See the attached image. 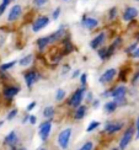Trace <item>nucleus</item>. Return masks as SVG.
<instances>
[{"mask_svg":"<svg viewBox=\"0 0 139 150\" xmlns=\"http://www.w3.org/2000/svg\"><path fill=\"white\" fill-rule=\"evenodd\" d=\"M116 74H117V70L115 69V68H110V69H107V70L100 76V83H101V84H109L110 81H112L113 79H115Z\"/></svg>","mask_w":139,"mask_h":150,"instance_id":"obj_7","label":"nucleus"},{"mask_svg":"<svg viewBox=\"0 0 139 150\" xmlns=\"http://www.w3.org/2000/svg\"><path fill=\"white\" fill-rule=\"evenodd\" d=\"M35 107H36V102L33 101V102H31V103L27 106V108H26V110H27V111H32Z\"/></svg>","mask_w":139,"mask_h":150,"instance_id":"obj_38","label":"nucleus"},{"mask_svg":"<svg viewBox=\"0 0 139 150\" xmlns=\"http://www.w3.org/2000/svg\"><path fill=\"white\" fill-rule=\"evenodd\" d=\"M126 93H127V87L123 86V85H119V86H116L111 92H110V96L116 98V97H124Z\"/></svg>","mask_w":139,"mask_h":150,"instance_id":"obj_14","label":"nucleus"},{"mask_svg":"<svg viewBox=\"0 0 139 150\" xmlns=\"http://www.w3.org/2000/svg\"><path fill=\"white\" fill-rule=\"evenodd\" d=\"M22 14V8L20 5H14L9 11V15H8V20L9 21H16L18 17L21 16Z\"/></svg>","mask_w":139,"mask_h":150,"instance_id":"obj_9","label":"nucleus"},{"mask_svg":"<svg viewBox=\"0 0 139 150\" xmlns=\"http://www.w3.org/2000/svg\"><path fill=\"white\" fill-rule=\"evenodd\" d=\"M135 130H137V135H135V138L139 139V116L137 118V122H135Z\"/></svg>","mask_w":139,"mask_h":150,"instance_id":"obj_35","label":"nucleus"},{"mask_svg":"<svg viewBox=\"0 0 139 150\" xmlns=\"http://www.w3.org/2000/svg\"><path fill=\"white\" fill-rule=\"evenodd\" d=\"M15 64H16L15 60L9 62V63H5V64H1V67H0V71H6V70H9V69H11V68H14Z\"/></svg>","mask_w":139,"mask_h":150,"instance_id":"obj_22","label":"nucleus"},{"mask_svg":"<svg viewBox=\"0 0 139 150\" xmlns=\"http://www.w3.org/2000/svg\"><path fill=\"white\" fill-rule=\"evenodd\" d=\"M50 43H53L52 38H50V36H45V37H41V38L37 40V46H38V48L41 49H45L46 47H48Z\"/></svg>","mask_w":139,"mask_h":150,"instance_id":"obj_16","label":"nucleus"},{"mask_svg":"<svg viewBox=\"0 0 139 150\" xmlns=\"http://www.w3.org/2000/svg\"><path fill=\"white\" fill-rule=\"evenodd\" d=\"M137 46H138V45H137V43H133V45H130V46H129V47H128L127 49H126V53H128V54H130V53H132V52H133V51H134V49L137 48Z\"/></svg>","mask_w":139,"mask_h":150,"instance_id":"obj_32","label":"nucleus"},{"mask_svg":"<svg viewBox=\"0 0 139 150\" xmlns=\"http://www.w3.org/2000/svg\"><path fill=\"white\" fill-rule=\"evenodd\" d=\"M33 62V55L32 54H27L26 57H23L22 59H20V65H22V67H27V65H30L31 63Z\"/></svg>","mask_w":139,"mask_h":150,"instance_id":"obj_20","label":"nucleus"},{"mask_svg":"<svg viewBox=\"0 0 139 150\" xmlns=\"http://www.w3.org/2000/svg\"><path fill=\"white\" fill-rule=\"evenodd\" d=\"M123 128V123L122 122H116V123H107L105 126V132L109 134H115L119 132Z\"/></svg>","mask_w":139,"mask_h":150,"instance_id":"obj_10","label":"nucleus"},{"mask_svg":"<svg viewBox=\"0 0 139 150\" xmlns=\"http://www.w3.org/2000/svg\"><path fill=\"white\" fill-rule=\"evenodd\" d=\"M50 130H52V123L50 122H45L40 126V137L42 142H46L48 139Z\"/></svg>","mask_w":139,"mask_h":150,"instance_id":"obj_6","label":"nucleus"},{"mask_svg":"<svg viewBox=\"0 0 139 150\" xmlns=\"http://www.w3.org/2000/svg\"><path fill=\"white\" fill-rule=\"evenodd\" d=\"M137 16H138V10L135 8H133V6H128V8L124 9L122 17L124 21H133Z\"/></svg>","mask_w":139,"mask_h":150,"instance_id":"obj_8","label":"nucleus"},{"mask_svg":"<svg viewBox=\"0 0 139 150\" xmlns=\"http://www.w3.org/2000/svg\"><path fill=\"white\" fill-rule=\"evenodd\" d=\"M86 98H87V101L91 102V101H92V93H91V92L87 93V97H86Z\"/></svg>","mask_w":139,"mask_h":150,"instance_id":"obj_41","label":"nucleus"},{"mask_svg":"<svg viewBox=\"0 0 139 150\" xmlns=\"http://www.w3.org/2000/svg\"><path fill=\"white\" fill-rule=\"evenodd\" d=\"M18 92H20V87H17V86H6L4 89V91H3V95H4L5 98L11 100L14 96H16Z\"/></svg>","mask_w":139,"mask_h":150,"instance_id":"obj_13","label":"nucleus"},{"mask_svg":"<svg viewBox=\"0 0 139 150\" xmlns=\"http://www.w3.org/2000/svg\"><path fill=\"white\" fill-rule=\"evenodd\" d=\"M84 92H85V86H81L80 89H78L75 91L73 93V96L70 97V100L68 101L69 106L77 108L79 105H81V101H83V98H84Z\"/></svg>","mask_w":139,"mask_h":150,"instance_id":"obj_2","label":"nucleus"},{"mask_svg":"<svg viewBox=\"0 0 139 150\" xmlns=\"http://www.w3.org/2000/svg\"><path fill=\"white\" fill-rule=\"evenodd\" d=\"M86 78H87V75H86L85 73L80 75V83H81V86H86Z\"/></svg>","mask_w":139,"mask_h":150,"instance_id":"obj_31","label":"nucleus"},{"mask_svg":"<svg viewBox=\"0 0 139 150\" xmlns=\"http://www.w3.org/2000/svg\"><path fill=\"white\" fill-rule=\"evenodd\" d=\"M23 78H25V81H26L27 87H28V89H31L32 85L41 79V74L37 73L36 70H30V71H27L26 74H25Z\"/></svg>","mask_w":139,"mask_h":150,"instance_id":"obj_4","label":"nucleus"},{"mask_svg":"<svg viewBox=\"0 0 139 150\" xmlns=\"http://www.w3.org/2000/svg\"><path fill=\"white\" fill-rule=\"evenodd\" d=\"M100 126V122H96V121H92V122H90V124L87 126V128H86V132H92V130H95L97 127Z\"/></svg>","mask_w":139,"mask_h":150,"instance_id":"obj_25","label":"nucleus"},{"mask_svg":"<svg viewBox=\"0 0 139 150\" xmlns=\"http://www.w3.org/2000/svg\"><path fill=\"white\" fill-rule=\"evenodd\" d=\"M3 126V121H0V127H1Z\"/></svg>","mask_w":139,"mask_h":150,"instance_id":"obj_45","label":"nucleus"},{"mask_svg":"<svg viewBox=\"0 0 139 150\" xmlns=\"http://www.w3.org/2000/svg\"><path fill=\"white\" fill-rule=\"evenodd\" d=\"M105 40H106V33H105V32H101L100 35H97V36L90 42V47H91L92 49H99L101 46L104 45Z\"/></svg>","mask_w":139,"mask_h":150,"instance_id":"obj_12","label":"nucleus"},{"mask_svg":"<svg viewBox=\"0 0 139 150\" xmlns=\"http://www.w3.org/2000/svg\"><path fill=\"white\" fill-rule=\"evenodd\" d=\"M53 116H54V107L53 106H47V107L43 110V117L52 118Z\"/></svg>","mask_w":139,"mask_h":150,"instance_id":"obj_21","label":"nucleus"},{"mask_svg":"<svg viewBox=\"0 0 139 150\" xmlns=\"http://www.w3.org/2000/svg\"><path fill=\"white\" fill-rule=\"evenodd\" d=\"M86 111H87L86 106H84V105H79L78 107H77V111H75V113H74V118H75L77 121L83 120V118L85 117V115H86Z\"/></svg>","mask_w":139,"mask_h":150,"instance_id":"obj_17","label":"nucleus"},{"mask_svg":"<svg viewBox=\"0 0 139 150\" xmlns=\"http://www.w3.org/2000/svg\"><path fill=\"white\" fill-rule=\"evenodd\" d=\"M130 57H132V58H135V59L139 58V47H137L134 51L130 53Z\"/></svg>","mask_w":139,"mask_h":150,"instance_id":"obj_33","label":"nucleus"},{"mask_svg":"<svg viewBox=\"0 0 139 150\" xmlns=\"http://www.w3.org/2000/svg\"><path fill=\"white\" fill-rule=\"evenodd\" d=\"M6 6H8V5H6V4H1V5H0V16H1L3 14H4V12H5V10H6Z\"/></svg>","mask_w":139,"mask_h":150,"instance_id":"obj_37","label":"nucleus"},{"mask_svg":"<svg viewBox=\"0 0 139 150\" xmlns=\"http://www.w3.org/2000/svg\"><path fill=\"white\" fill-rule=\"evenodd\" d=\"M65 97V91L63 89H58L55 92V101H62Z\"/></svg>","mask_w":139,"mask_h":150,"instance_id":"obj_24","label":"nucleus"},{"mask_svg":"<svg viewBox=\"0 0 139 150\" xmlns=\"http://www.w3.org/2000/svg\"><path fill=\"white\" fill-rule=\"evenodd\" d=\"M137 83H139V70L134 74V76H133V79H132V84L133 85H135Z\"/></svg>","mask_w":139,"mask_h":150,"instance_id":"obj_34","label":"nucleus"},{"mask_svg":"<svg viewBox=\"0 0 139 150\" xmlns=\"http://www.w3.org/2000/svg\"><path fill=\"white\" fill-rule=\"evenodd\" d=\"M133 135H134V127H129L122 135L121 140H119V149L127 148L129 145V143L132 142V139H133Z\"/></svg>","mask_w":139,"mask_h":150,"instance_id":"obj_3","label":"nucleus"},{"mask_svg":"<svg viewBox=\"0 0 139 150\" xmlns=\"http://www.w3.org/2000/svg\"><path fill=\"white\" fill-rule=\"evenodd\" d=\"M69 70V65H64V73H67Z\"/></svg>","mask_w":139,"mask_h":150,"instance_id":"obj_43","label":"nucleus"},{"mask_svg":"<svg viewBox=\"0 0 139 150\" xmlns=\"http://www.w3.org/2000/svg\"><path fill=\"white\" fill-rule=\"evenodd\" d=\"M79 75H80V70H75V71L73 73V75H72V78H73V79H77Z\"/></svg>","mask_w":139,"mask_h":150,"instance_id":"obj_40","label":"nucleus"},{"mask_svg":"<svg viewBox=\"0 0 139 150\" xmlns=\"http://www.w3.org/2000/svg\"><path fill=\"white\" fill-rule=\"evenodd\" d=\"M72 133L73 130L72 128H65L64 130H62L58 135V145L63 149H67L69 145V142H70L72 138Z\"/></svg>","mask_w":139,"mask_h":150,"instance_id":"obj_1","label":"nucleus"},{"mask_svg":"<svg viewBox=\"0 0 139 150\" xmlns=\"http://www.w3.org/2000/svg\"><path fill=\"white\" fill-rule=\"evenodd\" d=\"M137 41H139V33H137Z\"/></svg>","mask_w":139,"mask_h":150,"instance_id":"obj_44","label":"nucleus"},{"mask_svg":"<svg viewBox=\"0 0 139 150\" xmlns=\"http://www.w3.org/2000/svg\"><path fill=\"white\" fill-rule=\"evenodd\" d=\"M81 23H83V26L87 30H94V28H96L99 26V21L94 17H84Z\"/></svg>","mask_w":139,"mask_h":150,"instance_id":"obj_15","label":"nucleus"},{"mask_svg":"<svg viewBox=\"0 0 139 150\" xmlns=\"http://www.w3.org/2000/svg\"><path fill=\"white\" fill-rule=\"evenodd\" d=\"M17 142H18V138H17L16 133H15V132H10L8 135L5 137L4 144H5L6 146H9V148L15 149V145L17 144Z\"/></svg>","mask_w":139,"mask_h":150,"instance_id":"obj_11","label":"nucleus"},{"mask_svg":"<svg viewBox=\"0 0 139 150\" xmlns=\"http://www.w3.org/2000/svg\"><path fill=\"white\" fill-rule=\"evenodd\" d=\"M49 23V17L47 16H38L36 18V21L32 25V31L33 32H40L41 30L45 28Z\"/></svg>","mask_w":139,"mask_h":150,"instance_id":"obj_5","label":"nucleus"},{"mask_svg":"<svg viewBox=\"0 0 139 150\" xmlns=\"http://www.w3.org/2000/svg\"><path fill=\"white\" fill-rule=\"evenodd\" d=\"M109 16H110L111 20H113V18L117 16V8H112V9L110 10V12H109Z\"/></svg>","mask_w":139,"mask_h":150,"instance_id":"obj_28","label":"nucleus"},{"mask_svg":"<svg viewBox=\"0 0 139 150\" xmlns=\"http://www.w3.org/2000/svg\"><path fill=\"white\" fill-rule=\"evenodd\" d=\"M97 54H99L100 59L106 60V59H107V48H105V47H100V48H99V51H97Z\"/></svg>","mask_w":139,"mask_h":150,"instance_id":"obj_23","label":"nucleus"},{"mask_svg":"<svg viewBox=\"0 0 139 150\" xmlns=\"http://www.w3.org/2000/svg\"><path fill=\"white\" fill-rule=\"evenodd\" d=\"M135 1H139V0H135Z\"/></svg>","mask_w":139,"mask_h":150,"instance_id":"obj_47","label":"nucleus"},{"mask_svg":"<svg viewBox=\"0 0 139 150\" xmlns=\"http://www.w3.org/2000/svg\"><path fill=\"white\" fill-rule=\"evenodd\" d=\"M60 12H62V10H60V8H57L54 11H53V15H52V17H53V20H57V18L59 17V15H60Z\"/></svg>","mask_w":139,"mask_h":150,"instance_id":"obj_30","label":"nucleus"},{"mask_svg":"<svg viewBox=\"0 0 139 150\" xmlns=\"http://www.w3.org/2000/svg\"><path fill=\"white\" fill-rule=\"evenodd\" d=\"M3 3H4V4H6V5H9V4L11 3V0H3Z\"/></svg>","mask_w":139,"mask_h":150,"instance_id":"obj_42","label":"nucleus"},{"mask_svg":"<svg viewBox=\"0 0 139 150\" xmlns=\"http://www.w3.org/2000/svg\"><path fill=\"white\" fill-rule=\"evenodd\" d=\"M64 32H65L64 26H60V28H58V31H57V32H54L52 36H50V38H52V41H53V42L58 41V40H60V38H62L63 36H64Z\"/></svg>","mask_w":139,"mask_h":150,"instance_id":"obj_18","label":"nucleus"},{"mask_svg":"<svg viewBox=\"0 0 139 150\" xmlns=\"http://www.w3.org/2000/svg\"><path fill=\"white\" fill-rule=\"evenodd\" d=\"M28 121H30V123H31V124H36L37 118H36V116L31 115V116H28Z\"/></svg>","mask_w":139,"mask_h":150,"instance_id":"obj_36","label":"nucleus"},{"mask_svg":"<svg viewBox=\"0 0 139 150\" xmlns=\"http://www.w3.org/2000/svg\"><path fill=\"white\" fill-rule=\"evenodd\" d=\"M117 103L115 102V101H111V102H107L106 105H105V111L107 112V113H113L116 110H117Z\"/></svg>","mask_w":139,"mask_h":150,"instance_id":"obj_19","label":"nucleus"},{"mask_svg":"<svg viewBox=\"0 0 139 150\" xmlns=\"http://www.w3.org/2000/svg\"><path fill=\"white\" fill-rule=\"evenodd\" d=\"M63 1H68V0H63Z\"/></svg>","mask_w":139,"mask_h":150,"instance_id":"obj_46","label":"nucleus"},{"mask_svg":"<svg viewBox=\"0 0 139 150\" xmlns=\"http://www.w3.org/2000/svg\"><path fill=\"white\" fill-rule=\"evenodd\" d=\"M17 108H12L10 112H9V113H8V117H6V118H8V120L9 121H11V120H14V118L17 116Z\"/></svg>","mask_w":139,"mask_h":150,"instance_id":"obj_26","label":"nucleus"},{"mask_svg":"<svg viewBox=\"0 0 139 150\" xmlns=\"http://www.w3.org/2000/svg\"><path fill=\"white\" fill-rule=\"evenodd\" d=\"M94 148V144L91 142H87V143H85V144L81 146V150H91Z\"/></svg>","mask_w":139,"mask_h":150,"instance_id":"obj_29","label":"nucleus"},{"mask_svg":"<svg viewBox=\"0 0 139 150\" xmlns=\"http://www.w3.org/2000/svg\"><path fill=\"white\" fill-rule=\"evenodd\" d=\"M99 105H100V100H94L92 107H94V108H97V107H99Z\"/></svg>","mask_w":139,"mask_h":150,"instance_id":"obj_39","label":"nucleus"},{"mask_svg":"<svg viewBox=\"0 0 139 150\" xmlns=\"http://www.w3.org/2000/svg\"><path fill=\"white\" fill-rule=\"evenodd\" d=\"M48 3V0H33V5L36 8H42L43 5H46Z\"/></svg>","mask_w":139,"mask_h":150,"instance_id":"obj_27","label":"nucleus"}]
</instances>
